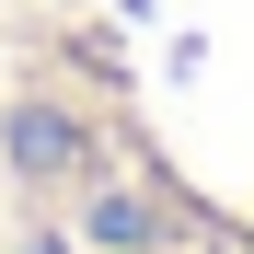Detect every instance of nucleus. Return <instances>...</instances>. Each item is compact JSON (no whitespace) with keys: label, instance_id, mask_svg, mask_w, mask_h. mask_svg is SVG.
Segmentation results:
<instances>
[{"label":"nucleus","instance_id":"1","mask_svg":"<svg viewBox=\"0 0 254 254\" xmlns=\"http://www.w3.org/2000/svg\"><path fill=\"white\" fill-rule=\"evenodd\" d=\"M12 162H23V174H58V162H81V127L47 116V104H23L12 116Z\"/></svg>","mask_w":254,"mask_h":254},{"label":"nucleus","instance_id":"2","mask_svg":"<svg viewBox=\"0 0 254 254\" xmlns=\"http://www.w3.org/2000/svg\"><path fill=\"white\" fill-rule=\"evenodd\" d=\"M93 243H116V254H150V243H162V208H139V196H104V208H93Z\"/></svg>","mask_w":254,"mask_h":254}]
</instances>
